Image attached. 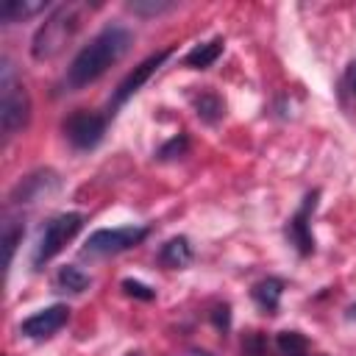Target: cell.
I'll return each mask as SVG.
<instances>
[{"label": "cell", "mask_w": 356, "mask_h": 356, "mask_svg": "<svg viewBox=\"0 0 356 356\" xmlns=\"http://www.w3.org/2000/svg\"><path fill=\"white\" fill-rule=\"evenodd\" d=\"M22 234H25V225L14 217H6L3 222V245H6V264L14 261V253H17V245L22 242Z\"/></svg>", "instance_id": "ac0fdd59"}, {"label": "cell", "mask_w": 356, "mask_h": 356, "mask_svg": "<svg viewBox=\"0 0 356 356\" xmlns=\"http://www.w3.org/2000/svg\"><path fill=\"white\" fill-rule=\"evenodd\" d=\"M31 120V97L22 81H17L14 67L8 58H3L0 70V128L6 136L19 134Z\"/></svg>", "instance_id": "3957f363"}, {"label": "cell", "mask_w": 356, "mask_h": 356, "mask_svg": "<svg viewBox=\"0 0 356 356\" xmlns=\"http://www.w3.org/2000/svg\"><path fill=\"white\" fill-rule=\"evenodd\" d=\"M222 47H225V39L222 36H214L209 42H200V44H195L184 56V67H189V70H209L222 56Z\"/></svg>", "instance_id": "4fadbf2b"}, {"label": "cell", "mask_w": 356, "mask_h": 356, "mask_svg": "<svg viewBox=\"0 0 356 356\" xmlns=\"http://www.w3.org/2000/svg\"><path fill=\"white\" fill-rule=\"evenodd\" d=\"M172 8H175V3H170V0H131L128 3V11H134L136 17H159Z\"/></svg>", "instance_id": "d6986e66"}, {"label": "cell", "mask_w": 356, "mask_h": 356, "mask_svg": "<svg viewBox=\"0 0 356 356\" xmlns=\"http://www.w3.org/2000/svg\"><path fill=\"white\" fill-rule=\"evenodd\" d=\"M81 3H64L58 8H53V14L39 25V31L33 33L31 42V56L36 61H47L53 56H58L64 50V44L72 39V33L81 25Z\"/></svg>", "instance_id": "7a4b0ae2"}, {"label": "cell", "mask_w": 356, "mask_h": 356, "mask_svg": "<svg viewBox=\"0 0 356 356\" xmlns=\"http://www.w3.org/2000/svg\"><path fill=\"white\" fill-rule=\"evenodd\" d=\"M131 42H134V33H131L125 25H117V22H114V25L100 28V31L89 39V44H83V47L75 53L72 64L67 67L64 86H67V89H83V86L95 83L111 64H117V61L128 53Z\"/></svg>", "instance_id": "6da1fadb"}, {"label": "cell", "mask_w": 356, "mask_h": 356, "mask_svg": "<svg viewBox=\"0 0 356 356\" xmlns=\"http://www.w3.org/2000/svg\"><path fill=\"white\" fill-rule=\"evenodd\" d=\"M83 220H86V217H83L81 211H61V214L50 217V220L44 222L42 234H39L36 248H33V267L42 270L50 259H56V256L64 250V245L83 228Z\"/></svg>", "instance_id": "277c9868"}, {"label": "cell", "mask_w": 356, "mask_h": 356, "mask_svg": "<svg viewBox=\"0 0 356 356\" xmlns=\"http://www.w3.org/2000/svg\"><path fill=\"white\" fill-rule=\"evenodd\" d=\"M242 356H273V350L267 345V337L261 331L245 334V339H242Z\"/></svg>", "instance_id": "ffe728a7"}, {"label": "cell", "mask_w": 356, "mask_h": 356, "mask_svg": "<svg viewBox=\"0 0 356 356\" xmlns=\"http://www.w3.org/2000/svg\"><path fill=\"white\" fill-rule=\"evenodd\" d=\"M70 320V306L67 303H53L47 309H39L36 314L25 317L19 323V334L28 337V339H47L53 337L56 331H61Z\"/></svg>", "instance_id": "9c48e42d"}, {"label": "cell", "mask_w": 356, "mask_h": 356, "mask_svg": "<svg viewBox=\"0 0 356 356\" xmlns=\"http://www.w3.org/2000/svg\"><path fill=\"white\" fill-rule=\"evenodd\" d=\"M58 189V175L53 172V170H36V172H31V175H25L14 189H11V203L14 206H19V203H33V200H39V197H44V195H50V192H56Z\"/></svg>", "instance_id": "30bf717a"}, {"label": "cell", "mask_w": 356, "mask_h": 356, "mask_svg": "<svg viewBox=\"0 0 356 356\" xmlns=\"http://www.w3.org/2000/svg\"><path fill=\"white\" fill-rule=\"evenodd\" d=\"M147 236L145 225H120V228H97L95 234H89L86 245H83V256H114L122 250L136 248L142 239Z\"/></svg>", "instance_id": "5b68a950"}, {"label": "cell", "mask_w": 356, "mask_h": 356, "mask_svg": "<svg viewBox=\"0 0 356 356\" xmlns=\"http://www.w3.org/2000/svg\"><path fill=\"white\" fill-rule=\"evenodd\" d=\"M47 8H50L47 0H6L3 8H0V17H3L6 25H11V22L31 19V17H36V14L47 11Z\"/></svg>", "instance_id": "5bb4252c"}, {"label": "cell", "mask_w": 356, "mask_h": 356, "mask_svg": "<svg viewBox=\"0 0 356 356\" xmlns=\"http://www.w3.org/2000/svg\"><path fill=\"white\" fill-rule=\"evenodd\" d=\"M122 289H125V295L139 298V300H153V298H156V289H153V286H147V284H142V281H134V278H125V281H122Z\"/></svg>", "instance_id": "7402d4cb"}, {"label": "cell", "mask_w": 356, "mask_h": 356, "mask_svg": "<svg viewBox=\"0 0 356 356\" xmlns=\"http://www.w3.org/2000/svg\"><path fill=\"white\" fill-rule=\"evenodd\" d=\"M342 97H348V100H356V58L345 67V72H342Z\"/></svg>", "instance_id": "603a6c76"}, {"label": "cell", "mask_w": 356, "mask_h": 356, "mask_svg": "<svg viewBox=\"0 0 356 356\" xmlns=\"http://www.w3.org/2000/svg\"><path fill=\"white\" fill-rule=\"evenodd\" d=\"M211 323H214L217 328L228 331V325H231V309H228V303L214 306V312H211Z\"/></svg>", "instance_id": "cb8c5ba5"}, {"label": "cell", "mask_w": 356, "mask_h": 356, "mask_svg": "<svg viewBox=\"0 0 356 356\" xmlns=\"http://www.w3.org/2000/svg\"><path fill=\"white\" fill-rule=\"evenodd\" d=\"M317 197H320L317 189L309 192V195L303 197V203L298 206V211L286 220V228H284L289 245H292L300 256H312V253H314V234H312V225H309V222H312V214H314V209H317Z\"/></svg>", "instance_id": "ba28073f"}, {"label": "cell", "mask_w": 356, "mask_h": 356, "mask_svg": "<svg viewBox=\"0 0 356 356\" xmlns=\"http://www.w3.org/2000/svg\"><path fill=\"white\" fill-rule=\"evenodd\" d=\"M186 147H189L186 136H184V134H178V136H172L167 145H161L159 159H161V161H167V159H178V156H184V153H186Z\"/></svg>", "instance_id": "44dd1931"}, {"label": "cell", "mask_w": 356, "mask_h": 356, "mask_svg": "<svg viewBox=\"0 0 356 356\" xmlns=\"http://www.w3.org/2000/svg\"><path fill=\"white\" fill-rule=\"evenodd\" d=\"M192 259H195V253H192V245L186 236H170L159 250V264L167 270H184L192 264Z\"/></svg>", "instance_id": "8fae6325"}, {"label": "cell", "mask_w": 356, "mask_h": 356, "mask_svg": "<svg viewBox=\"0 0 356 356\" xmlns=\"http://www.w3.org/2000/svg\"><path fill=\"white\" fill-rule=\"evenodd\" d=\"M170 53H172V47H164V50H159V53H153V56H147L142 64H136L120 83H117V89H114V95H111V100H108V114L114 117L117 114V108L120 106H125L147 81H150V75L170 58Z\"/></svg>", "instance_id": "52a82bcc"}, {"label": "cell", "mask_w": 356, "mask_h": 356, "mask_svg": "<svg viewBox=\"0 0 356 356\" xmlns=\"http://www.w3.org/2000/svg\"><path fill=\"white\" fill-rule=\"evenodd\" d=\"M275 348L284 356H312V345L300 331H281L275 337Z\"/></svg>", "instance_id": "e0dca14e"}, {"label": "cell", "mask_w": 356, "mask_h": 356, "mask_svg": "<svg viewBox=\"0 0 356 356\" xmlns=\"http://www.w3.org/2000/svg\"><path fill=\"white\" fill-rule=\"evenodd\" d=\"M192 106H195V114H197L203 122H209V125H214V122L225 114V103H222V97H220L217 92H211V89L195 95Z\"/></svg>", "instance_id": "9a60e30c"}, {"label": "cell", "mask_w": 356, "mask_h": 356, "mask_svg": "<svg viewBox=\"0 0 356 356\" xmlns=\"http://www.w3.org/2000/svg\"><path fill=\"white\" fill-rule=\"evenodd\" d=\"M281 295H284V281H281V278H275V275L261 278V281H259V284H253V289H250L253 303H256L264 314H278Z\"/></svg>", "instance_id": "7c38bea8"}, {"label": "cell", "mask_w": 356, "mask_h": 356, "mask_svg": "<svg viewBox=\"0 0 356 356\" xmlns=\"http://www.w3.org/2000/svg\"><path fill=\"white\" fill-rule=\"evenodd\" d=\"M125 356H142V353H134V350H131V353H125Z\"/></svg>", "instance_id": "484cf974"}, {"label": "cell", "mask_w": 356, "mask_h": 356, "mask_svg": "<svg viewBox=\"0 0 356 356\" xmlns=\"http://www.w3.org/2000/svg\"><path fill=\"white\" fill-rule=\"evenodd\" d=\"M106 125H108V117L106 114H97V111H89V108H75L64 120L61 128H64L67 142L75 150H92V147H97L103 142Z\"/></svg>", "instance_id": "8992f818"}, {"label": "cell", "mask_w": 356, "mask_h": 356, "mask_svg": "<svg viewBox=\"0 0 356 356\" xmlns=\"http://www.w3.org/2000/svg\"><path fill=\"white\" fill-rule=\"evenodd\" d=\"M348 320H353V323H356V303L348 309Z\"/></svg>", "instance_id": "d4e9b609"}, {"label": "cell", "mask_w": 356, "mask_h": 356, "mask_svg": "<svg viewBox=\"0 0 356 356\" xmlns=\"http://www.w3.org/2000/svg\"><path fill=\"white\" fill-rule=\"evenodd\" d=\"M89 284H92V278H89L81 267H75V264H64V267L56 273V286H58L61 292L81 295V292L89 289Z\"/></svg>", "instance_id": "2e32d148"}]
</instances>
